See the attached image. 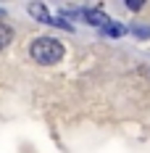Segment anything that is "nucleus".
<instances>
[{"mask_svg": "<svg viewBox=\"0 0 150 153\" xmlns=\"http://www.w3.org/2000/svg\"><path fill=\"white\" fill-rule=\"evenodd\" d=\"M66 56V48L55 37H34L29 42V58L40 66H53Z\"/></svg>", "mask_w": 150, "mask_h": 153, "instance_id": "nucleus-1", "label": "nucleus"}, {"mask_svg": "<svg viewBox=\"0 0 150 153\" xmlns=\"http://www.w3.org/2000/svg\"><path fill=\"white\" fill-rule=\"evenodd\" d=\"M3 16H5V8H0V19H3Z\"/></svg>", "mask_w": 150, "mask_h": 153, "instance_id": "nucleus-8", "label": "nucleus"}, {"mask_svg": "<svg viewBox=\"0 0 150 153\" xmlns=\"http://www.w3.org/2000/svg\"><path fill=\"white\" fill-rule=\"evenodd\" d=\"M27 11H29V16L34 19V21H40V24H47V27H58V29H66V32L74 29L69 21H63V19H55V16L50 13L45 5H42V3H32Z\"/></svg>", "mask_w": 150, "mask_h": 153, "instance_id": "nucleus-2", "label": "nucleus"}, {"mask_svg": "<svg viewBox=\"0 0 150 153\" xmlns=\"http://www.w3.org/2000/svg\"><path fill=\"white\" fill-rule=\"evenodd\" d=\"M129 32L134 34L137 40H150V24H140V21H134V24L129 27Z\"/></svg>", "mask_w": 150, "mask_h": 153, "instance_id": "nucleus-5", "label": "nucleus"}, {"mask_svg": "<svg viewBox=\"0 0 150 153\" xmlns=\"http://www.w3.org/2000/svg\"><path fill=\"white\" fill-rule=\"evenodd\" d=\"M79 16H82L90 27H98V29H103L105 24H111V19H108L103 11H95V8H84V11H79Z\"/></svg>", "mask_w": 150, "mask_h": 153, "instance_id": "nucleus-3", "label": "nucleus"}, {"mask_svg": "<svg viewBox=\"0 0 150 153\" xmlns=\"http://www.w3.org/2000/svg\"><path fill=\"white\" fill-rule=\"evenodd\" d=\"M13 37H16V32L5 24V21H0V50H5V48L13 42Z\"/></svg>", "mask_w": 150, "mask_h": 153, "instance_id": "nucleus-4", "label": "nucleus"}, {"mask_svg": "<svg viewBox=\"0 0 150 153\" xmlns=\"http://www.w3.org/2000/svg\"><path fill=\"white\" fill-rule=\"evenodd\" d=\"M103 32H105V34H111V37H121L126 29H124L121 24H113V21H111V24H105V27H103Z\"/></svg>", "mask_w": 150, "mask_h": 153, "instance_id": "nucleus-6", "label": "nucleus"}, {"mask_svg": "<svg viewBox=\"0 0 150 153\" xmlns=\"http://www.w3.org/2000/svg\"><path fill=\"white\" fill-rule=\"evenodd\" d=\"M126 8H129V11H140V8H142V3H134V0H129V3H126Z\"/></svg>", "mask_w": 150, "mask_h": 153, "instance_id": "nucleus-7", "label": "nucleus"}]
</instances>
